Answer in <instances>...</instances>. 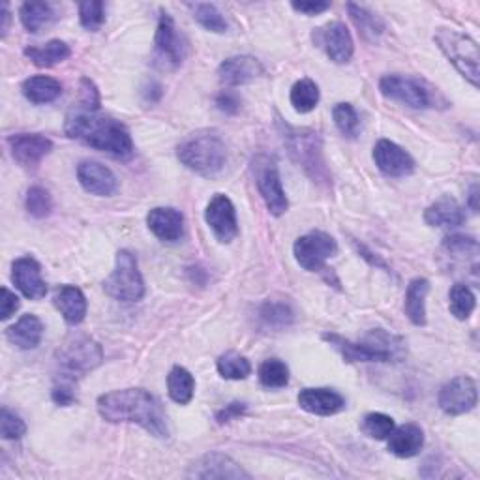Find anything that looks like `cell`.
<instances>
[{
    "label": "cell",
    "instance_id": "cell-1",
    "mask_svg": "<svg viewBox=\"0 0 480 480\" xmlns=\"http://www.w3.org/2000/svg\"><path fill=\"white\" fill-rule=\"evenodd\" d=\"M98 413L108 422H132L152 434L167 437V417L159 400L145 388H122L98 398Z\"/></svg>",
    "mask_w": 480,
    "mask_h": 480
},
{
    "label": "cell",
    "instance_id": "cell-2",
    "mask_svg": "<svg viewBox=\"0 0 480 480\" xmlns=\"http://www.w3.org/2000/svg\"><path fill=\"white\" fill-rule=\"evenodd\" d=\"M98 111L100 110H88L77 105L66 117V135L81 141L91 149L108 152L113 158L130 159L134 156V141L128 128L113 117L100 115Z\"/></svg>",
    "mask_w": 480,
    "mask_h": 480
},
{
    "label": "cell",
    "instance_id": "cell-3",
    "mask_svg": "<svg viewBox=\"0 0 480 480\" xmlns=\"http://www.w3.org/2000/svg\"><path fill=\"white\" fill-rule=\"evenodd\" d=\"M327 340L347 362H395L403 357V340L388 334L383 329L368 332L361 342H351L338 334H323Z\"/></svg>",
    "mask_w": 480,
    "mask_h": 480
},
{
    "label": "cell",
    "instance_id": "cell-4",
    "mask_svg": "<svg viewBox=\"0 0 480 480\" xmlns=\"http://www.w3.org/2000/svg\"><path fill=\"white\" fill-rule=\"evenodd\" d=\"M176 156L190 171L201 176H215L225 166L227 149L218 132L201 130L188 135L176 147Z\"/></svg>",
    "mask_w": 480,
    "mask_h": 480
},
{
    "label": "cell",
    "instance_id": "cell-5",
    "mask_svg": "<svg viewBox=\"0 0 480 480\" xmlns=\"http://www.w3.org/2000/svg\"><path fill=\"white\" fill-rule=\"evenodd\" d=\"M379 91L385 98L413 110H432L447 105V100L441 96L435 86L411 76H385L379 81Z\"/></svg>",
    "mask_w": 480,
    "mask_h": 480
},
{
    "label": "cell",
    "instance_id": "cell-6",
    "mask_svg": "<svg viewBox=\"0 0 480 480\" xmlns=\"http://www.w3.org/2000/svg\"><path fill=\"white\" fill-rule=\"evenodd\" d=\"M283 141H286L295 164L305 169L313 183L329 184L330 176L323 158V141L319 134L283 126Z\"/></svg>",
    "mask_w": 480,
    "mask_h": 480
},
{
    "label": "cell",
    "instance_id": "cell-7",
    "mask_svg": "<svg viewBox=\"0 0 480 480\" xmlns=\"http://www.w3.org/2000/svg\"><path fill=\"white\" fill-rule=\"evenodd\" d=\"M434 40L443 51L458 72L464 76L473 86H478V62H480V51L478 44L454 28H439L434 34Z\"/></svg>",
    "mask_w": 480,
    "mask_h": 480
},
{
    "label": "cell",
    "instance_id": "cell-8",
    "mask_svg": "<svg viewBox=\"0 0 480 480\" xmlns=\"http://www.w3.org/2000/svg\"><path fill=\"white\" fill-rule=\"evenodd\" d=\"M103 291L120 302H137L145 297V281L132 252L120 250L117 254L115 271L103 281Z\"/></svg>",
    "mask_w": 480,
    "mask_h": 480
},
{
    "label": "cell",
    "instance_id": "cell-9",
    "mask_svg": "<svg viewBox=\"0 0 480 480\" xmlns=\"http://www.w3.org/2000/svg\"><path fill=\"white\" fill-rule=\"evenodd\" d=\"M103 361V351L98 342L85 334H74L59 347L57 362L69 376H85L98 368Z\"/></svg>",
    "mask_w": 480,
    "mask_h": 480
},
{
    "label": "cell",
    "instance_id": "cell-10",
    "mask_svg": "<svg viewBox=\"0 0 480 480\" xmlns=\"http://www.w3.org/2000/svg\"><path fill=\"white\" fill-rule=\"evenodd\" d=\"M188 44L183 38V34H179V30H176L173 17L167 12H162L159 13L154 37L156 66H159L162 69H176L184 62Z\"/></svg>",
    "mask_w": 480,
    "mask_h": 480
},
{
    "label": "cell",
    "instance_id": "cell-11",
    "mask_svg": "<svg viewBox=\"0 0 480 480\" xmlns=\"http://www.w3.org/2000/svg\"><path fill=\"white\" fill-rule=\"evenodd\" d=\"M293 254L302 269L319 273L325 269V263L338 254V244L325 231H312V233L297 239Z\"/></svg>",
    "mask_w": 480,
    "mask_h": 480
},
{
    "label": "cell",
    "instance_id": "cell-12",
    "mask_svg": "<svg viewBox=\"0 0 480 480\" xmlns=\"http://www.w3.org/2000/svg\"><path fill=\"white\" fill-rule=\"evenodd\" d=\"M256 181L261 198L273 216L286 215L289 208L288 195L283 191L276 164L269 158H259L256 167Z\"/></svg>",
    "mask_w": 480,
    "mask_h": 480
},
{
    "label": "cell",
    "instance_id": "cell-13",
    "mask_svg": "<svg viewBox=\"0 0 480 480\" xmlns=\"http://www.w3.org/2000/svg\"><path fill=\"white\" fill-rule=\"evenodd\" d=\"M476 400H478L476 383L468 376L454 378L447 385H443L437 398L441 411L452 417L469 413L471 409H475Z\"/></svg>",
    "mask_w": 480,
    "mask_h": 480
},
{
    "label": "cell",
    "instance_id": "cell-14",
    "mask_svg": "<svg viewBox=\"0 0 480 480\" xmlns=\"http://www.w3.org/2000/svg\"><path fill=\"white\" fill-rule=\"evenodd\" d=\"M205 220L212 229V233H215V237L224 244L235 240V237L239 235L235 205L224 193H216L215 198L208 201L205 210Z\"/></svg>",
    "mask_w": 480,
    "mask_h": 480
},
{
    "label": "cell",
    "instance_id": "cell-15",
    "mask_svg": "<svg viewBox=\"0 0 480 480\" xmlns=\"http://www.w3.org/2000/svg\"><path fill=\"white\" fill-rule=\"evenodd\" d=\"M315 42L321 45L327 53V57L336 62V64H346L351 61L353 51H354V44L351 38L349 28L340 23V21H332L327 23L325 27L317 28V32L313 34Z\"/></svg>",
    "mask_w": 480,
    "mask_h": 480
},
{
    "label": "cell",
    "instance_id": "cell-16",
    "mask_svg": "<svg viewBox=\"0 0 480 480\" xmlns=\"http://www.w3.org/2000/svg\"><path fill=\"white\" fill-rule=\"evenodd\" d=\"M8 147L17 164L37 167L53 151V141L40 134H15L8 137Z\"/></svg>",
    "mask_w": 480,
    "mask_h": 480
},
{
    "label": "cell",
    "instance_id": "cell-17",
    "mask_svg": "<svg viewBox=\"0 0 480 480\" xmlns=\"http://www.w3.org/2000/svg\"><path fill=\"white\" fill-rule=\"evenodd\" d=\"M373 159L379 171L386 176H407L415 171L413 158L409 156L395 141L381 139L378 145L373 147Z\"/></svg>",
    "mask_w": 480,
    "mask_h": 480
},
{
    "label": "cell",
    "instance_id": "cell-18",
    "mask_svg": "<svg viewBox=\"0 0 480 480\" xmlns=\"http://www.w3.org/2000/svg\"><path fill=\"white\" fill-rule=\"evenodd\" d=\"M12 280L15 288L30 300H40L47 295V286L42 278V266L34 257H20L13 261Z\"/></svg>",
    "mask_w": 480,
    "mask_h": 480
},
{
    "label": "cell",
    "instance_id": "cell-19",
    "mask_svg": "<svg viewBox=\"0 0 480 480\" xmlns=\"http://www.w3.org/2000/svg\"><path fill=\"white\" fill-rule=\"evenodd\" d=\"M77 179L85 191L98 195V198H110L118 188L115 173L93 159H85L77 166Z\"/></svg>",
    "mask_w": 480,
    "mask_h": 480
},
{
    "label": "cell",
    "instance_id": "cell-20",
    "mask_svg": "<svg viewBox=\"0 0 480 480\" xmlns=\"http://www.w3.org/2000/svg\"><path fill=\"white\" fill-rule=\"evenodd\" d=\"M297 402L306 413L319 417L336 415L346 407V398L332 388H305L300 390Z\"/></svg>",
    "mask_w": 480,
    "mask_h": 480
},
{
    "label": "cell",
    "instance_id": "cell-21",
    "mask_svg": "<svg viewBox=\"0 0 480 480\" xmlns=\"http://www.w3.org/2000/svg\"><path fill=\"white\" fill-rule=\"evenodd\" d=\"M263 72L264 69H263L261 62L254 57H248V55L229 57L218 68L220 81L225 86H240L246 83H252L254 79L263 76Z\"/></svg>",
    "mask_w": 480,
    "mask_h": 480
},
{
    "label": "cell",
    "instance_id": "cell-22",
    "mask_svg": "<svg viewBox=\"0 0 480 480\" xmlns=\"http://www.w3.org/2000/svg\"><path fill=\"white\" fill-rule=\"evenodd\" d=\"M188 476L193 478H250L237 461L225 454L212 452L203 456L198 464H193Z\"/></svg>",
    "mask_w": 480,
    "mask_h": 480
},
{
    "label": "cell",
    "instance_id": "cell-23",
    "mask_svg": "<svg viewBox=\"0 0 480 480\" xmlns=\"http://www.w3.org/2000/svg\"><path fill=\"white\" fill-rule=\"evenodd\" d=\"M149 229L164 242H176L184 235V216L169 207H156L147 216Z\"/></svg>",
    "mask_w": 480,
    "mask_h": 480
},
{
    "label": "cell",
    "instance_id": "cell-24",
    "mask_svg": "<svg viewBox=\"0 0 480 480\" xmlns=\"http://www.w3.org/2000/svg\"><path fill=\"white\" fill-rule=\"evenodd\" d=\"M424 447V432L419 424H403L388 435V451L398 458H413Z\"/></svg>",
    "mask_w": 480,
    "mask_h": 480
},
{
    "label": "cell",
    "instance_id": "cell-25",
    "mask_svg": "<svg viewBox=\"0 0 480 480\" xmlns=\"http://www.w3.org/2000/svg\"><path fill=\"white\" fill-rule=\"evenodd\" d=\"M424 222L432 227H458L466 222V210L451 195H444L426 208Z\"/></svg>",
    "mask_w": 480,
    "mask_h": 480
},
{
    "label": "cell",
    "instance_id": "cell-26",
    "mask_svg": "<svg viewBox=\"0 0 480 480\" xmlns=\"http://www.w3.org/2000/svg\"><path fill=\"white\" fill-rule=\"evenodd\" d=\"M42 336H44V323L40 321V317L32 313L23 315L15 325L6 329L8 342L25 351L37 349L42 342Z\"/></svg>",
    "mask_w": 480,
    "mask_h": 480
},
{
    "label": "cell",
    "instance_id": "cell-27",
    "mask_svg": "<svg viewBox=\"0 0 480 480\" xmlns=\"http://www.w3.org/2000/svg\"><path fill=\"white\" fill-rule=\"evenodd\" d=\"M57 310L62 313L68 325H79L86 315V298L76 286H62L53 297Z\"/></svg>",
    "mask_w": 480,
    "mask_h": 480
},
{
    "label": "cell",
    "instance_id": "cell-28",
    "mask_svg": "<svg viewBox=\"0 0 480 480\" xmlns=\"http://www.w3.org/2000/svg\"><path fill=\"white\" fill-rule=\"evenodd\" d=\"M430 293V281L426 278H415L409 281L405 293V315L417 327L426 325V297Z\"/></svg>",
    "mask_w": 480,
    "mask_h": 480
},
{
    "label": "cell",
    "instance_id": "cell-29",
    "mask_svg": "<svg viewBox=\"0 0 480 480\" xmlns=\"http://www.w3.org/2000/svg\"><path fill=\"white\" fill-rule=\"evenodd\" d=\"M21 91L28 102L42 105V103L55 102L62 94V85L61 81L47 77V76H34L23 81Z\"/></svg>",
    "mask_w": 480,
    "mask_h": 480
},
{
    "label": "cell",
    "instance_id": "cell-30",
    "mask_svg": "<svg viewBox=\"0 0 480 480\" xmlns=\"http://www.w3.org/2000/svg\"><path fill=\"white\" fill-rule=\"evenodd\" d=\"M69 55H72V49L62 40H51L44 45H30L25 49V57L30 59V62L37 64L38 68H51L61 64Z\"/></svg>",
    "mask_w": 480,
    "mask_h": 480
},
{
    "label": "cell",
    "instance_id": "cell-31",
    "mask_svg": "<svg viewBox=\"0 0 480 480\" xmlns=\"http://www.w3.org/2000/svg\"><path fill=\"white\" fill-rule=\"evenodd\" d=\"M20 17H21L23 27L28 32L37 34L44 27H49L53 21H55L57 13H55V8H53V4H49V3H25L20 8Z\"/></svg>",
    "mask_w": 480,
    "mask_h": 480
},
{
    "label": "cell",
    "instance_id": "cell-32",
    "mask_svg": "<svg viewBox=\"0 0 480 480\" xmlns=\"http://www.w3.org/2000/svg\"><path fill=\"white\" fill-rule=\"evenodd\" d=\"M347 12H349L351 21L354 23V27L359 28L364 40L376 42L385 32V23L378 13H371L370 10H366L359 4H353V3L347 4Z\"/></svg>",
    "mask_w": 480,
    "mask_h": 480
},
{
    "label": "cell",
    "instance_id": "cell-33",
    "mask_svg": "<svg viewBox=\"0 0 480 480\" xmlns=\"http://www.w3.org/2000/svg\"><path fill=\"white\" fill-rule=\"evenodd\" d=\"M167 393L176 403L186 405L191 402L195 393V379L191 373L183 366H173L167 376Z\"/></svg>",
    "mask_w": 480,
    "mask_h": 480
},
{
    "label": "cell",
    "instance_id": "cell-34",
    "mask_svg": "<svg viewBox=\"0 0 480 480\" xmlns=\"http://www.w3.org/2000/svg\"><path fill=\"white\" fill-rule=\"evenodd\" d=\"M319 103V86L305 77L293 85L291 88V105L297 113H310Z\"/></svg>",
    "mask_w": 480,
    "mask_h": 480
},
{
    "label": "cell",
    "instance_id": "cell-35",
    "mask_svg": "<svg viewBox=\"0 0 480 480\" xmlns=\"http://www.w3.org/2000/svg\"><path fill=\"white\" fill-rule=\"evenodd\" d=\"M475 306L476 297L469 286H466V283H456V286H452L449 293V308L456 319L466 321V319H469V315L473 313Z\"/></svg>",
    "mask_w": 480,
    "mask_h": 480
},
{
    "label": "cell",
    "instance_id": "cell-36",
    "mask_svg": "<svg viewBox=\"0 0 480 480\" xmlns=\"http://www.w3.org/2000/svg\"><path fill=\"white\" fill-rule=\"evenodd\" d=\"M259 315H261V321L271 329H286L293 323V319H295V313L288 302H276V300L264 302L259 310Z\"/></svg>",
    "mask_w": 480,
    "mask_h": 480
},
{
    "label": "cell",
    "instance_id": "cell-37",
    "mask_svg": "<svg viewBox=\"0 0 480 480\" xmlns=\"http://www.w3.org/2000/svg\"><path fill=\"white\" fill-rule=\"evenodd\" d=\"M188 8L193 12V20L208 32H215V34L227 32V21L224 20L222 12L215 4L195 3V4H188Z\"/></svg>",
    "mask_w": 480,
    "mask_h": 480
},
{
    "label": "cell",
    "instance_id": "cell-38",
    "mask_svg": "<svg viewBox=\"0 0 480 480\" xmlns=\"http://www.w3.org/2000/svg\"><path fill=\"white\" fill-rule=\"evenodd\" d=\"M218 373L224 379H231V381H240L246 379L252 373V364L248 362L246 357L242 354L229 351L218 359Z\"/></svg>",
    "mask_w": 480,
    "mask_h": 480
},
{
    "label": "cell",
    "instance_id": "cell-39",
    "mask_svg": "<svg viewBox=\"0 0 480 480\" xmlns=\"http://www.w3.org/2000/svg\"><path fill=\"white\" fill-rule=\"evenodd\" d=\"M259 383L266 388H283L289 383V368L280 359H269L259 366Z\"/></svg>",
    "mask_w": 480,
    "mask_h": 480
},
{
    "label": "cell",
    "instance_id": "cell-40",
    "mask_svg": "<svg viewBox=\"0 0 480 480\" xmlns=\"http://www.w3.org/2000/svg\"><path fill=\"white\" fill-rule=\"evenodd\" d=\"M332 118H334L336 128L340 130L346 137L353 139L359 135L361 118L351 103H336L332 110Z\"/></svg>",
    "mask_w": 480,
    "mask_h": 480
},
{
    "label": "cell",
    "instance_id": "cell-41",
    "mask_svg": "<svg viewBox=\"0 0 480 480\" xmlns=\"http://www.w3.org/2000/svg\"><path fill=\"white\" fill-rule=\"evenodd\" d=\"M27 210L32 218H45L53 210V198L44 186H32L27 191Z\"/></svg>",
    "mask_w": 480,
    "mask_h": 480
},
{
    "label": "cell",
    "instance_id": "cell-42",
    "mask_svg": "<svg viewBox=\"0 0 480 480\" xmlns=\"http://www.w3.org/2000/svg\"><path fill=\"white\" fill-rule=\"evenodd\" d=\"M395 428H396L395 420L385 413H370L362 420V432L370 439H378V441L388 439V435L393 434Z\"/></svg>",
    "mask_w": 480,
    "mask_h": 480
},
{
    "label": "cell",
    "instance_id": "cell-43",
    "mask_svg": "<svg viewBox=\"0 0 480 480\" xmlns=\"http://www.w3.org/2000/svg\"><path fill=\"white\" fill-rule=\"evenodd\" d=\"M79 20L86 30H100L105 23V4L98 0H86L79 3Z\"/></svg>",
    "mask_w": 480,
    "mask_h": 480
},
{
    "label": "cell",
    "instance_id": "cell-44",
    "mask_svg": "<svg viewBox=\"0 0 480 480\" xmlns=\"http://www.w3.org/2000/svg\"><path fill=\"white\" fill-rule=\"evenodd\" d=\"M27 432V424L20 415L12 413L10 409L3 407L0 411V435L4 439H21Z\"/></svg>",
    "mask_w": 480,
    "mask_h": 480
},
{
    "label": "cell",
    "instance_id": "cell-45",
    "mask_svg": "<svg viewBox=\"0 0 480 480\" xmlns=\"http://www.w3.org/2000/svg\"><path fill=\"white\" fill-rule=\"evenodd\" d=\"M443 248L452 256H476L478 252V242L473 237L466 235H451L443 240Z\"/></svg>",
    "mask_w": 480,
    "mask_h": 480
},
{
    "label": "cell",
    "instance_id": "cell-46",
    "mask_svg": "<svg viewBox=\"0 0 480 480\" xmlns=\"http://www.w3.org/2000/svg\"><path fill=\"white\" fill-rule=\"evenodd\" d=\"M17 310H20V298L8 288H3V291H0V319L6 321Z\"/></svg>",
    "mask_w": 480,
    "mask_h": 480
},
{
    "label": "cell",
    "instance_id": "cell-47",
    "mask_svg": "<svg viewBox=\"0 0 480 480\" xmlns=\"http://www.w3.org/2000/svg\"><path fill=\"white\" fill-rule=\"evenodd\" d=\"M51 400L55 402L57 405L68 407V405H74L77 402V396L74 393V386L72 385H69V383H61V385H57L55 388H53Z\"/></svg>",
    "mask_w": 480,
    "mask_h": 480
},
{
    "label": "cell",
    "instance_id": "cell-48",
    "mask_svg": "<svg viewBox=\"0 0 480 480\" xmlns=\"http://www.w3.org/2000/svg\"><path fill=\"white\" fill-rule=\"evenodd\" d=\"M248 411V405L242 402H231L224 409L216 413V422L218 424H227L235 419H240Z\"/></svg>",
    "mask_w": 480,
    "mask_h": 480
},
{
    "label": "cell",
    "instance_id": "cell-49",
    "mask_svg": "<svg viewBox=\"0 0 480 480\" xmlns=\"http://www.w3.org/2000/svg\"><path fill=\"white\" fill-rule=\"evenodd\" d=\"M216 105L222 113L227 115H237L240 111V98L239 94L231 93V91H224L216 96Z\"/></svg>",
    "mask_w": 480,
    "mask_h": 480
},
{
    "label": "cell",
    "instance_id": "cell-50",
    "mask_svg": "<svg viewBox=\"0 0 480 480\" xmlns=\"http://www.w3.org/2000/svg\"><path fill=\"white\" fill-rule=\"evenodd\" d=\"M291 6L295 12L305 15H319L330 8V3H325V0H306V3H293Z\"/></svg>",
    "mask_w": 480,
    "mask_h": 480
},
{
    "label": "cell",
    "instance_id": "cell-51",
    "mask_svg": "<svg viewBox=\"0 0 480 480\" xmlns=\"http://www.w3.org/2000/svg\"><path fill=\"white\" fill-rule=\"evenodd\" d=\"M3 27H0V30H3V37H6L8 32V27H10V12H8V4H3Z\"/></svg>",
    "mask_w": 480,
    "mask_h": 480
},
{
    "label": "cell",
    "instance_id": "cell-52",
    "mask_svg": "<svg viewBox=\"0 0 480 480\" xmlns=\"http://www.w3.org/2000/svg\"><path fill=\"white\" fill-rule=\"evenodd\" d=\"M476 198H478V186H473V188H471V193H469V207H471L473 212H478Z\"/></svg>",
    "mask_w": 480,
    "mask_h": 480
}]
</instances>
